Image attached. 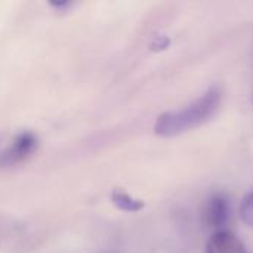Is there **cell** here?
<instances>
[{"mask_svg":"<svg viewBox=\"0 0 253 253\" xmlns=\"http://www.w3.org/2000/svg\"><path fill=\"white\" fill-rule=\"evenodd\" d=\"M222 101V90L218 86H212L200 98L194 99L185 108L168 111L159 116L154 132L159 136L170 138L194 129L215 116Z\"/></svg>","mask_w":253,"mask_h":253,"instance_id":"1","label":"cell"},{"mask_svg":"<svg viewBox=\"0 0 253 253\" xmlns=\"http://www.w3.org/2000/svg\"><path fill=\"white\" fill-rule=\"evenodd\" d=\"M230 213H231V206L228 197L224 193H215L206 200L202 212V219L205 227L216 233V231H222L224 227L228 224Z\"/></svg>","mask_w":253,"mask_h":253,"instance_id":"2","label":"cell"},{"mask_svg":"<svg viewBox=\"0 0 253 253\" xmlns=\"http://www.w3.org/2000/svg\"><path fill=\"white\" fill-rule=\"evenodd\" d=\"M205 253H248L243 242L233 233L222 230L211 236Z\"/></svg>","mask_w":253,"mask_h":253,"instance_id":"3","label":"cell"},{"mask_svg":"<svg viewBox=\"0 0 253 253\" xmlns=\"http://www.w3.org/2000/svg\"><path fill=\"white\" fill-rule=\"evenodd\" d=\"M36 145H37V138L34 136V133L22 132L13 139L12 145L9 147L7 151H4L0 162L4 163V165L21 162L22 159H25L27 156H30L34 151Z\"/></svg>","mask_w":253,"mask_h":253,"instance_id":"4","label":"cell"},{"mask_svg":"<svg viewBox=\"0 0 253 253\" xmlns=\"http://www.w3.org/2000/svg\"><path fill=\"white\" fill-rule=\"evenodd\" d=\"M111 200H113V203L119 209H122L125 212H139L144 208V202L142 200L133 199L132 196H129L127 193H123L120 190H114L113 191Z\"/></svg>","mask_w":253,"mask_h":253,"instance_id":"5","label":"cell"},{"mask_svg":"<svg viewBox=\"0 0 253 253\" xmlns=\"http://www.w3.org/2000/svg\"><path fill=\"white\" fill-rule=\"evenodd\" d=\"M240 216L243 222L253 228V190L243 199L240 206Z\"/></svg>","mask_w":253,"mask_h":253,"instance_id":"6","label":"cell"},{"mask_svg":"<svg viewBox=\"0 0 253 253\" xmlns=\"http://www.w3.org/2000/svg\"><path fill=\"white\" fill-rule=\"evenodd\" d=\"M252 102H253V92H252Z\"/></svg>","mask_w":253,"mask_h":253,"instance_id":"7","label":"cell"}]
</instances>
